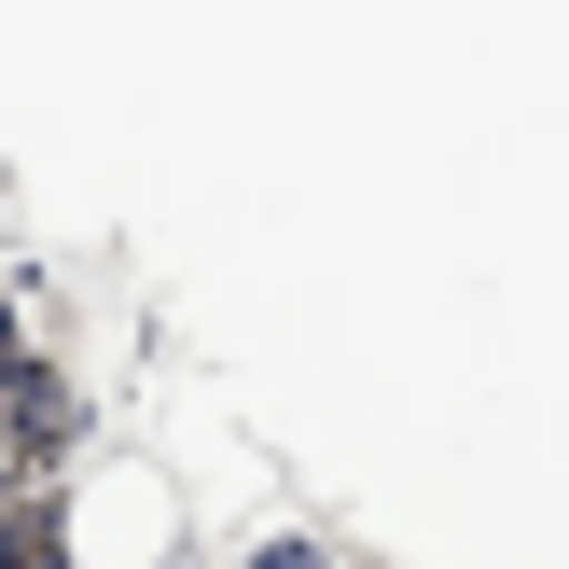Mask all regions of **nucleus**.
Listing matches in <instances>:
<instances>
[{
  "label": "nucleus",
  "instance_id": "nucleus-1",
  "mask_svg": "<svg viewBox=\"0 0 569 569\" xmlns=\"http://www.w3.org/2000/svg\"><path fill=\"white\" fill-rule=\"evenodd\" d=\"M56 569H194V500L139 431H98L56 472Z\"/></svg>",
  "mask_w": 569,
  "mask_h": 569
},
{
  "label": "nucleus",
  "instance_id": "nucleus-2",
  "mask_svg": "<svg viewBox=\"0 0 569 569\" xmlns=\"http://www.w3.org/2000/svg\"><path fill=\"white\" fill-rule=\"evenodd\" d=\"M98 445V376L70 361V333L28 306V278H0V500L56 487Z\"/></svg>",
  "mask_w": 569,
  "mask_h": 569
},
{
  "label": "nucleus",
  "instance_id": "nucleus-3",
  "mask_svg": "<svg viewBox=\"0 0 569 569\" xmlns=\"http://www.w3.org/2000/svg\"><path fill=\"white\" fill-rule=\"evenodd\" d=\"M348 542H333L320 515H264V528H237V542H194V569H333Z\"/></svg>",
  "mask_w": 569,
  "mask_h": 569
},
{
  "label": "nucleus",
  "instance_id": "nucleus-4",
  "mask_svg": "<svg viewBox=\"0 0 569 569\" xmlns=\"http://www.w3.org/2000/svg\"><path fill=\"white\" fill-rule=\"evenodd\" d=\"M333 569H389V556H333Z\"/></svg>",
  "mask_w": 569,
  "mask_h": 569
}]
</instances>
